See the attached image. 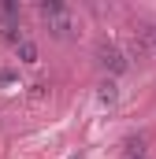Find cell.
Segmentation results:
<instances>
[{
  "instance_id": "1",
  "label": "cell",
  "mask_w": 156,
  "mask_h": 159,
  "mask_svg": "<svg viewBox=\"0 0 156 159\" xmlns=\"http://www.w3.org/2000/svg\"><path fill=\"white\" fill-rule=\"evenodd\" d=\"M37 11H41V19L48 22V30H52L56 37H71V11H67V4H60V0H41Z\"/></svg>"
},
{
  "instance_id": "2",
  "label": "cell",
  "mask_w": 156,
  "mask_h": 159,
  "mask_svg": "<svg viewBox=\"0 0 156 159\" xmlns=\"http://www.w3.org/2000/svg\"><path fill=\"white\" fill-rule=\"evenodd\" d=\"M0 34H4V41H7L11 48L26 37L22 26H19V4H15V0H4V4H0Z\"/></svg>"
},
{
  "instance_id": "3",
  "label": "cell",
  "mask_w": 156,
  "mask_h": 159,
  "mask_svg": "<svg viewBox=\"0 0 156 159\" xmlns=\"http://www.w3.org/2000/svg\"><path fill=\"white\" fill-rule=\"evenodd\" d=\"M97 56H100V67H104V70H112V74H123V70H126V56L119 52L115 44H100Z\"/></svg>"
},
{
  "instance_id": "4",
  "label": "cell",
  "mask_w": 156,
  "mask_h": 159,
  "mask_svg": "<svg viewBox=\"0 0 156 159\" xmlns=\"http://www.w3.org/2000/svg\"><path fill=\"white\" fill-rule=\"evenodd\" d=\"M15 52H19V59H22V63H37V48H34V41H30V37L19 41V44H15Z\"/></svg>"
},
{
  "instance_id": "5",
  "label": "cell",
  "mask_w": 156,
  "mask_h": 159,
  "mask_svg": "<svg viewBox=\"0 0 156 159\" xmlns=\"http://www.w3.org/2000/svg\"><path fill=\"white\" fill-rule=\"evenodd\" d=\"M123 159H149V152H145V141H126V152H123Z\"/></svg>"
},
{
  "instance_id": "6",
  "label": "cell",
  "mask_w": 156,
  "mask_h": 159,
  "mask_svg": "<svg viewBox=\"0 0 156 159\" xmlns=\"http://www.w3.org/2000/svg\"><path fill=\"white\" fill-rule=\"evenodd\" d=\"M100 100L104 104H115V81H104L100 85Z\"/></svg>"
}]
</instances>
